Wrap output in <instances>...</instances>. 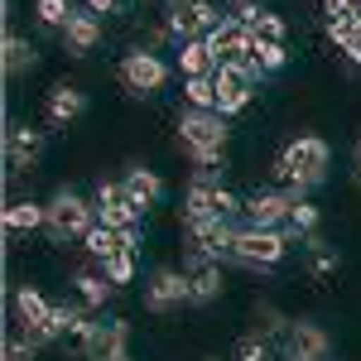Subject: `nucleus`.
<instances>
[{"label": "nucleus", "mask_w": 361, "mask_h": 361, "mask_svg": "<svg viewBox=\"0 0 361 361\" xmlns=\"http://www.w3.org/2000/svg\"><path fill=\"white\" fill-rule=\"evenodd\" d=\"M178 149L193 159L197 169L226 164V116L217 111H178Z\"/></svg>", "instance_id": "2"}, {"label": "nucleus", "mask_w": 361, "mask_h": 361, "mask_svg": "<svg viewBox=\"0 0 361 361\" xmlns=\"http://www.w3.org/2000/svg\"><path fill=\"white\" fill-rule=\"evenodd\" d=\"M121 361H130V357H121Z\"/></svg>", "instance_id": "44"}, {"label": "nucleus", "mask_w": 361, "mask_h": 361, "mask_svg": "<svg viewBox=\"0 0 361 361\" xmlns=\"http://www.w3.org/2000/svg\"><path fill=\"white\" fill-rule=\"evenodd\" d=\"M188 304V275L178 265H159L154 275L145 279V308L149 313H173Z\"/></svg>", "instance_id": "13"}, {"label": "nucleus", "mask_w": 361, "mask_h": 361, "mask_svg": "<svg viewBox=\"0 0 361 361\" xmlns=\"http://www.w3.org/2000/svg\"><path fill=\"white\" fill-rule=\"evenodd\" d=\"M323 15L328 20H347V15H361L357 0H323Z\"/></svg>", "instance_id": "39"}, {"label": "nucleus", "mask_w": 361, "mask_h": 361, "mask_svg": "<svg viewBox=\"0 0 361 361\" xmlns=\"http://www.w3.org/2000/svg\"><path fill=\"white\" fill-rule=\"evenodd\" d=\"M188 250H202L212 260H231V241H236V226L226 217H207V222H183Z\"/></svg>", "instance_id": "17"}, {"label": "nucleus", "mask_w": 361, "mask_h": 361, "mask_svg": "<svg viewBox=\"0 0 361 361\" xmlns=\"http://www.w3.org/2000/svg\"><path fill=\"white\" fill-rule=\"evenodd\" d=\"M82 5H87V10H97V15H116L126 0H82Z\"/></svg>", "instance_id": "40"}, {"label": "nucleus", "mask_w": 361, "mask_h": 361, "mask_svg": "<svg viewBox=\"0 0 361 361\" xmlns=\"http://www.w3.org/2000/svg\"><path fill=\"white\" fill-rule=\"evenodd\" d=\"M34 20H39L44 34H63L68 20H73V5L68 0H34Z\"/></svg>", "instance_id": "29"}, {"label": "nucleus", "mask_w": 361, "mask_h": 361, "mask_svg": "<svg viewBox=\"0 0 361 361\" xmlns=\"http://www.w3.org/2000/svg\"><path fill=\"white\" fill-rule=\"evenodd\" d=\"M352 178H357V188H361V145H357V154H352Z\"/></svg>", "instance_id": "41"}, {"label": "nucleus", "mask_w": 361, "mask_h": 361, "mask_svg": "<svg viewBox=\"0 0 361 361\" xmlns=\"http://www.w3.org/2000/svg\"><path fill=\"white\" fill-rule=\"evenodd\" d=\"M328 39L333 49L342 54V63L361 73V15H347V20H328Z\"/></svg>", "instance_id": "19"}, {"label": "nucleus", "mask_w": 361, "mask_h": 361, "mask_svg": "<svg viewBox=\"0 0 361 361\" xmlns=\"http://www.w3.org/2000/svg\"><path fill=\"white\" fill-rule=\"evenodd\" d=\"M318 222H323V212H318L308 197H299V202H294V212H289L284 236H289V241H294V236H299V241H308V236H318Z\"/></svg>", "instance_id": "28"}, {"label": "nucleus", "mask_w": 361, "mask_h": 361, "mask_svg": "<svg viewBox=\"0 0 361 361\" xmlns=\"http://www.w3.org/2000/svg\"><path fill=\"white\" fill-rule=\"evenodd\" d=\"M337 265H342V255H337L333 241H323V236H308V241H304V270L313 279L337 275Z\"/></svg>", "instance_id": "24"}, {"label": "nucleus", "mask_w": 361, "mask_h": 361, "mask_svg": "<svg viewBox=\"0 0 361 361\" xmlns=\"http://www.w3.org/2000/svg\"><path fill=\"white\" fill-rule=\"evenodd\" d=\"M0 63H5V78H25V73H34L39 68V49L29 44L25 34H5V44H0Z\"/></svg>", "instance_id": "21"}, {"label": "nucleus", "mask_w": 361, "mask_h": 361, "mask_svg": "<svg viewBox=\"0 0 361 361\" xmlns=\"http://www.w3.org/2000/svg\"><path fill=\"white\" fill-rule=\"evenodd\" d=\"M188 183H197V188H226L222 164H217V169H193V178H188Z\"/></svg>", "instance_id": "38"}, {"label": "nucleus", "mask_w": 361, "mask_h": 361, "mask_svg": "<svg viewBox=\"0 0 361 361\" xmlns=\"http://www.w3.org/2000/svg\"><path fill=\"white\" fill-rule=\"evenodd\" d=\"M126 5H145V0H126Z\"/></svg>", "instance_id": "43"}, {"label": "nucleus", "mask_w": 361, "mask_h": 361, "mask_svg": "<svg viewBox=\"0 0 361 361\" xmlns=\"http://www.w3.org/2000/svg\"><path fill=\"white\" fill-rule=\"evenodd\" d=\"M328 169H333V145L323 135H299L279 149L275 188H284L289 197H308L318 183H328Z\"/></svg>", "instance_id": "1"}, {"label": "nucleus", "mask_w": 361, "mask_h": 361, "mask_svg": "<svg viewBox=\"0 0 361 361\" xmlns=\"http://www.w3.org/2000/svg\"><path fill=\"white\" fill-rule=\"evenodd\" d=\"M231 361H270V337L246 333L236 347H231Z\"/></svg>", "instance_id": "34"}, {"label": "nucleus", "mask_w": 361, "mask_h": 361, "mask_svg": "<svg viewBox=\"0 0 361 361\" xmlns=\"http://www.w3.org/2000/svg\"><path fill=\"white\" fill-rule=\"evenodd\" d=\"M58 318H63V342H73L78 352H82L87 333H92V323H97V313L87 304H58Z\"/></svg>", "instance_id": "26"}, {"label": "nucleus", "mask_w": 361, "mask_h": 361, "mask_svg": "<svg viewBox=\"0 0 361 361\" xmlns=\"http://www.w3.org/2000/svg\"><path fill=\"white\" fill-rule=\"evenodd\" d=\"M82 111H87V92H82V87L58 82L54 92H49V126H54V130L73 126V121H78Z\"/></svg>", "instance_id": "20"}, {"label": "nucleus", "mask_w": 361, "mask_h": 361, "mask_svg": "<svg viewBox=\"0 0 361 361\" xmlns=\"http://www.w3.org/2000/svg\"><path fill=\"white\" fill-rule=\"evenodd\" d=\"M126 342H130V323L97 313V323H92V333H87V342H82V357L87 361H121V357H130Z\"/></svg>", "instance_id": "12"}, {"label": "nucleus", "mask_w": 361, "mask_h": 361, "mask_svg": "<svg viewBox=\"0 0 361 361\" xmlns=\"http://www.w3.org/2000/svg\"><path fill=\"white\" fill-rule=\"evenodd\" d=\"M63 44H68V54L73 58H82V54H92L97 44H102V15L97 10H78L73 5V20H68V29H63Z\"/></svg>", "instance_id": "18"}, {"label": "nucleus", "mask_w": 361, "mask_h": 361, "mask_svg": "<svg viewBox=\"0 0 361 361\" xmlns=\"http://www.w3.org/2000/svg\"><path fill=\"white\" fill-rule=\"evenodd\" d=\"M183 102L193 111H217V78H183Z\"/></svg>", "instance_id": "32"}, {"label": "nucleus", "mask_w": 361, "mask_h": 361, "mask_svg": "<svg viewBox=\"0 0 361 361\" xmlns=\"http://www.w3.org/2000/svg\"><path fill=\"white\" fill-rule=\"evenodd\" d=\"M73 284H78V299H82L92 313H97V308H106V299L116 294V284L102 275V270H78V275H73Z\"/></svg>", "instance_id": "27"}, {"label": "nucleus", "mask_w": 361, "mask_h": 361, "mask_svg": "<svg viewBox=\"0 0 361 361\" xmlns=\"http://www.w3.org/2000/svg\"><path fill=\"white\" fill-rule=\"evenodd\" d=\"M34 357H39V347L25 342V337H10V342H5V352H0V361H34Z\"/></svg>", "instance_id": "37"}, {"label": "nucleus", "mask_w": 361, "mask_h": 361, "mask_svg": "<svg viewBox=\"0 0 361 361\" xmlns=\"http://www.w3.org/2000/svg\"><path fill=\"white\" fill-rule=\"evenodd\" d=\"M289 323H294V318H284V313H279L270 299H255V333H260V337H270V342L279 337V342H284Z\"/></svg>", "instance_id": "30"}, {"label": "nucleus", "mask_w": 361, "mask_h": 361, "mask_svg": "<svg viewBox=\"0 0 361 361\" xmlns=\"http://www.w3.org/2000/svg\"><path fill=\"white\" fill-rule=\"evenodd\" d=\"M260 78H265V68L255 63V54H250V63H241V68H222V73H217V116L246 111Z\"/></svg>", "instance_id": "7"}, {"label": "nucleus", "mask_w": 361, "mask_h": 361, "mask_svg": "<svg viewBox=\"0 0 361 361\" xmlns=\"http://www.w3.org/2000/svg\"><path fill=\"white\" fill-rule=\"evenodd\" d=\"M255 63H260L265 73H279V68L289 63V49H284V44H255Z\"/></svg>", "instance_id": "35"}, {"label": "nucleus", "mask_w": 361, "mask_h": 361, "mask_svg": "<svg viewBox=\"0 0 361 361\" xmlns=\"http://www.w3.org/2000/svg\"><path fill=\"white\" fill-rule=\"evenodd\" d=\"M92 207H97V222L116 226V231H140V226H145V207L130 202L126 183L102 178V183H97V193H92Z\"/></svg>", "instance_id": "6"}, {"label": "nucleus", "mask_w": 361, "mask_h": 361, "mask_svg": "<svg viewBox=\"0 0 361 361\" xmlns=\"http://www.w3.org/2000/svg\"><path fill=\"white\" fill-rule=\"evenodd\" d=\"M173 5H188V0H164V10H173Z\"/></svg>", "instance_id": "42"}, {"label": "nucleus", "mask_w": 361, "mask_h": 361, "mask_svg": "<svg viewBox=\"0 0 361 361\" xmlns=\"http://www.w3.org/2000/svg\"><path fill=\"white\" fill-rule=\"evenodd\" d=\"M226 15H231V20H236V25H255V20H260V15H265V5H260V0H231V5H226Z\"/></svg>", "instance_id": "36"}, {"label": "nucleus", "mask_w": 361, "mask_h": 361, "mask_svg": "<svg viewBox=\"0 0 361 361\" xmlns=\"http://www.w3.org/2000/svg\"><path fill=\"white\" fill-rule=\"evenodd\" d=\"M178 73L183 78H217L222 63L207 49V39H188V44H178Z\"/></svg>", "instance_id": "22"}, {"label": "nucleus", "mask_w": 361, "mask_h": 361, "mask_svg": "<svg viewBox=\"0 0 361 361\" xmlns=\"http://www.w3.org/2000/svg\"><path fill=\"white\" fill-rule=\"evenodd\" d=\"M49 222H44V231H49V241L54 246H68V241H82L87 231L97 226V207L87 202L82 193H73V188H58L49 202Z\"/></svg>", "instance_id": "3"}, {"label": "nucleus", "mask_w": 361, "mask_h": 361, "mask_svg": "<svg viewBox=\"0 0 361 361\" xmlns=\"http://www.w3.org/2000/svg\"><path fill=\"white\" fill-rule=\"evenodd\" d=\"M183 275H188V304L207 308L222 299V260L202 255V250H183Z\"/></svg>", "instance_id": "10"}, {"label": "nucleus", "mask_w": 361, "mask_h": 361, "mask_svg": "<svg viewBox=\"0 0 361 361\" xmlns=\"http://www.w3.org/2000/svg\"><path fill=\"white\" fill-rule=\"evenodd\" d=\"M15 318H20V337H25V342H34V347L63 342V318H58V304H49L34 284H20V289H15Z\"/></svg>", "instance_id": "4"}, {"label": "nucleus", "mask_w": 361, "mask_h": 361, "mask_svg": "<svg viewBox=\"0 0 361 361\" xmlns=\"http://www.w3.org/2000/svg\"><path fill=\"white\" fill-rule=\"evenodd\" d=\"M226 15L212 5V0H188V5H173L164 10V25L173 34V44H188V39H207L212 29L222 25Z\"/></svg>", "instance_id": "8"}, {"label": "nucleus", "mask_w": 361, "mask_h": 361, "mask_svg": "<svg viewBox=\"0 0 361 361\" xmlns=\"http://www.w3.org/2000/svg\"><path fill=\"white\" fill-rule=\"evenodd\" d=\"M250 34H255V44H284V39H289V25L279 20L275 10H265V15L250 25Z\"/></svg>", "instance_id": "33"}, {"label": "nucleus", "mask_w": 361, "mask_h": 361, "mask_svg": "<svg viewBox=\"0 0 361 361\" xmlns=\"http://www.w3.org/2000/svg\"><path fill=\"white\" fill-rule=\"evenodd\" d=\"M44 149H49V135L39 130V126H10L5 130V164H10V173H29V169H39V159H44Z\"/></svg>", "instance_id": "14"}, {"label": "nucleus", "mask_w": 361, "mask_h": 361, "mask_svg": "<svg viewBox=\"0 0 361 361\" xmlns=\"http://www.w3.org/2000/svg\"><path fill=\"white\" fill-rule=\"evenodd\" d=\"M121 183H126V193H130L135 207H154V202L164 197V178H159L154 169H145V164H130Z\"/></svg>", "instance_id": "23"}, {"label": "nucleus", "mask_w": 361, "mask_h": 361, "mask_svg": "<svg viewBox=\"0 0 361 361\" xmlns=\"http://www.w3.org/2000/svg\"><path fill=\"white\" fill-rule=\"evenodd\" d=\"M0 222H5V231L10 236H25V231H39V226L49 222V207H39V202H10L5 212H0Z\"/></svg>", "instance_id": "25"}, {"label": "nucleus", "mask_w": 361, "mask_h": 361, "mask_svg": "<svg viewBox=\"0 0 361 361\" xmlns=\"http://www.w3.org/2000/svg\"><path fill=\"white\" fill-rule=\"evenodd\" d=\"M135 265H140V246H126V250H116L111 260H102L97 270L111 279V284H130L135 279Z\"/></svg>", "instance_id": "31"}, {"label": "nucleus", "mask_w": 361, "mask_h": 361, "mask_svg": "<svg viewBox=\"0 0 361 361\" xmlns=\"http://www.w3.org/2000/svg\"><path fill=\"white\" fill-rule=\"evenodd\" d=\"M289 255V236L270 231V226H236V241H231V265L241 270H275L279 260Z\"/></svg>", "instance_id": "5"}, {"label": "nucleus", "mask_w": 361, "mask_h": 361, "mask_svg": "<svg viewBox=\"0 0 361 361\" xmlns=\"http://www.w3.org/2000/svg\"><path fill=\"white\" fill-rule=\"evenodd\" d=\"M299 197H289L284 188H255V193L241 197V217L246 226H270V231H284L289 226V212H294Z\"/></svg>", "instance_id": "9"}, {"label": "nucleus", "mask_w": 361, "mask_h": 361, "mask_svg": "<svg viewBox=\"0 0 361 361\" xmlns=\"http://www.w3.org/2000/svg\"><path fill=\"white\" fill-rule=\"evenodd\" d=\"M164 82H169V63L159 54L130 49V54L121 58V87H126L130 97H149V92H159Z\"/></svg>", "instance_id": "11"}, {"label": "nucleus", "mask_w": 361, "mask_h": 361, "mask_svg": "<svg viewBox=\"0 0 361 361\" xmlns=\"http://www.w3.org/2000/svg\"><path fill=\"white\" fill-rule=\"evenodd\" d=\"M207 49L217 54V63H222V68H241V63H250V54H255V34L226 15L222 25L207 34Z\"/></svg>", "instance_id": "15"}, {"label": "nucleus", "mask_w": 361, "mask_h": 361, "mask_svg": "<svg viewBox=\"0 0 361 361\" xmlns=\"http://www.w3.org/2000/svg\"><path fill=\"white\" fill-rule=\"evenodd\" d=\"M279 347H284V361H328V352H333V337L323 333L318 323H308V318H294Z\"/></svg>", "instance_id": "16"}]
</instances>
